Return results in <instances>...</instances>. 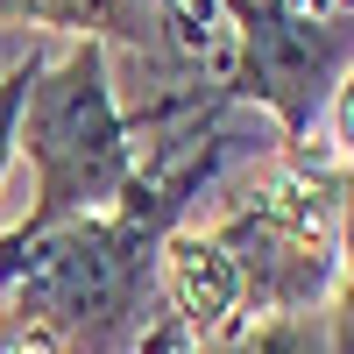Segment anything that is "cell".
<instances>
[{
    "label": "cell",
    "instance_id": "6da1fadb",
    "mask_svg": "<svg viewBox=\"0 0 354 354\" xmlns=\"http://www.w3.org/2000/svg\"><path fill=\"white\" fill-rule=\"evenodd\" d=\"M21 149L36 163V205L21 227H8L15 241L113 213L135 192L142 149H135L128 106L106 78V43L78 36L64 57H43L28 106H21Z\"/></svg>",
    "mask_w": 354,
    "mask_h": 354
},
{
    "label": "cell",
    "instance_id": "7a4b0ae2",
    "mask_svg": "<svg viewBox=\"0 0 354 354\" xmlns=\"http://www.w3.org/2000/svg\"><path fill=\"white\" fill-rule=\"evenodd\" d=\"M241 283V319H305L347 270V213L340 170L326 156L290 149V163L248 205H234L220 227H205Z\"/></svg>",
    "mask_w": 354,
    "mask_h": 354
},
{
    "label": "cell",
    "instance_id": "3957f363",
    "mask_svg": "<svg viewBox=\"0 0 354 354\" xmlns=\"http://www.w3.org/2000/svg\"><path fill=\"white\" fill-rule=\"evenodd\" d=\"M227 15V100H255L283 121V142L305 149L312 113L326 106L333 78L354 64V15H312L290 0H213Z\"/></svg>",
    "mask_w": 354,
    "mask_h": 354
},
{
    "label": "cell",
    "instance_id": "277c9868",
    "mask_svg": "<svg viewBox=\"0 0 354 354\" xmlns=\"http://www.w3.org/2000/svg\"><path fill=\"white\" fill-rule=\"evenodd\" d=\"M0 21H28V28H64V36H93V43H128L135 57H149L163 71L170 93L149 106H177V100H198V93H177V71H170V21H163V0H0Z\"/></svg>",
    "mask_w": 354,
    "mask_h": 354
},
{
    "label": "cell",
    "instance_id": "5b68a950",
    "mask_svg": "<svg viewBox=\"0 0 354 354\" xmlns=\"http://www.w3.org/2000/svg\"><path fill=\"white\" fill-rule=\"evenodd\" d=\"M36 71H43V50H28L21 64L0 71V177H8V163H15V149H21V106H28Z\"/></svg>",
    "mask_w": 354,
    "mask_h": 354
},
{
    "label": "cell",
    "instance_id": "8992f818",
    "mask_svg": "<svg viewBox=\"0 0 354 354\" xmlns=\"http://www.w3.org/2000/svg\"><path fill=\"white\" fill-rule=\"evenodd\" d=\"M326 142H333V170H354V64L333 78V93H326Z\"/></svg>",
    "mask_w": 354,
    "mask_h": 354
},
{
    "label": "cell",
    "instance_id": "52a82bcc",
    "mask_svg": "<svg viewBox=\"0 0 354 354\" xmlns=\"http://www.w3.org/2000/svg\"><path fill=\"white\" fill-rule=\"evenodd\" d=\"M0 354H57V347H50V333L36 319H21L8 298H0Z\"/></svg>",
    "mask_w": 354,
    "mask_h": 354
},
{
    "label": "cell",
    "instance_id": "ba28073f",
    "mask_svg": "<svg viewBox=\"0 0 354 354\" xmlns=\"http://www.w3.org/2000/svg\"><path fill=\"white\" fill-rule=\"evenodd\" d=\"M135 354H198V347H192V333L177 326L170 312H156V319H149V333H142V347H135Z\"/></svg>",
    "mask_w": 354,
    "mask_h": 354
}]
</instances>
